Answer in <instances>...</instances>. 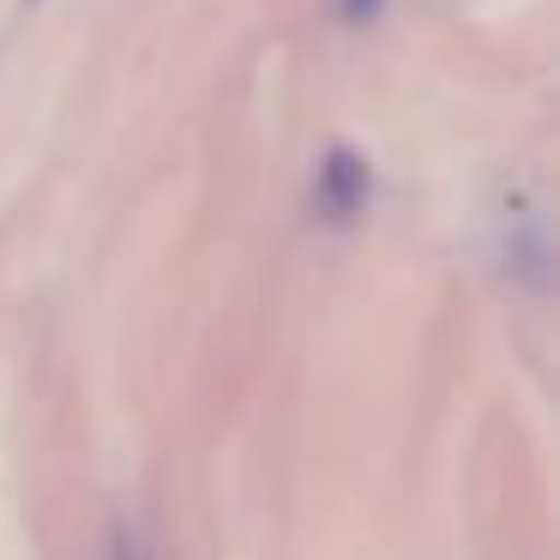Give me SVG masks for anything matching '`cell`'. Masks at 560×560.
I'll list each match as a JSON object with an SVG mask.
<instances>
[{"label":"cell","mask_w":560,"mask_h":560,"mask_svg":"<svg viewBox=\"0 0 560 560\" xmlns=\"http://www.w3.org/2000/svg\"><path fill=\"white\" fill-rule=\"evenodd\" d=\"M362 206H368V163L350 145H331L326 163H319V211L331 223H350Z\"/></svg>","instance_id":"cell-1"},{"label":"cell","mask_w":560,"mask_h":560,"mask_svg":"<svg viewBox=\"0 0 560 560\" xmlns=\"http://www.w3.org/2000/svg\"><path fill=\"white\" fill-rule=\"evenodd\" d=\"M380 7H386V0H343V19H350V25H362V19H374Z\"/></svg>","instance_id":"cell-2"}]
</instances>
